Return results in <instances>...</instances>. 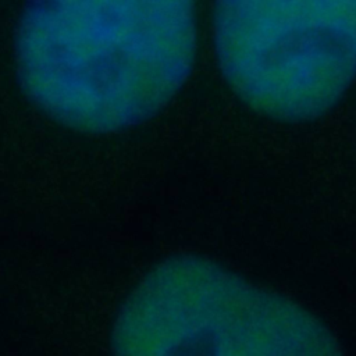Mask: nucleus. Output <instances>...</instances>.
<instances>
[{"instance_id": "nucleus-1", "label": "nucleus", "mask_w": 356, "mask_h": 356, "mask_svg": "<svg viewBox=\"0 0 356 356\" xmlns=\"http://www.w3.org/2000/svg\"><path fill=\"white\" fill-rule=\"evenodd\" d=\"M196 0H25L19 85L50 120L113 134L159 114L196 56Z\"/></svg>"}, {"instance_id": "nucleus-2", "label": "nucleus", "mask_w": 356, "mask_h": 356, "mask_svg": "<svg viewBox=\"0 0 356 356\" xmlns=\"http://www.w3.org/2000/svg\"><path fill=\"white\" fill-rule=\"evenodd\" d=\"M115 356H343L306 307L196 254L134 286L113 325Z\"/></svg>"}, {"instance_id": "nucleus-3", "label": "nucleus", "mask_w": 356, "mask_h": 356, "mask_svg": "<svg viewBox=\"0 0 356 356\" xmlns=\"http://www.w3.org/2000/svg\"><path fill=\"white\" fill-rule=\"evenodd\" d=\"M222 78L254 113L312 122L356 79V0H214Z\"/></svg>"}]
</instances>
